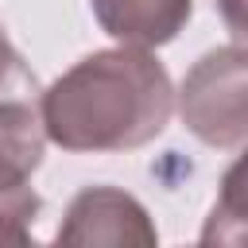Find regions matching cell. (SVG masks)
Instances as JSON below:
<instances>
[{"label":"cell","mask_w":248,"mask_h":248,"mask_svg":"<svg viewBox=\"0 0 248 248\" xmlns=\"http://www.w3.org/2000/svg\"><path fill=\"white\" fill-rule=\"evenodd\" d=\"M174 108L163 62L143 46H112L70 66L43 97L46 140L66 151H128L155 140Z\"/></svg>","instance_id":"cell-1"},{"label":"cell","mask_w":248,"mask_h":248,"mask_svg":"<svg viewBox=\"0 0 248 248\" xmlns=\"http://www.w3.org/2000/svg\"><path fill=\"white\" fill-rule=\"evenodd\" d=\"M178 108L186 128L213 147H240L244 143V50L240 43L221 46L194 62L182 81Z\"/></svg>","instance_id":"cell-2"},{"label":"cell","mask_w":248,"mask_h":248,"mask_svg":"<svg viewBox=\"0 0 248 248\" xmlns=\"http://www.w3.org/2000/svg\"><path fill=\"white\" fill-rule=\"evenodd\" d=\"M62 244H155V229L136 198L112 186H89L70 202Z\"/></svg>","instance_id":"cell-3"},{"label":"cell","mask_w":248,"mask_h":248,"mask_svg":"<svg viewBox=\"0 0 248 248\" xmlns=\"http://www.w3.org/2000/svg\"><path fill=\"white\" fill-rule=\"evenodd\" d=\"M43 120L35 101H0V202L39 198L31 174L43 163Z\"/></svg>","instance_id":"cell-4"},{"label":"cell","mask_w":248,"mask_h":248,"mask_svg":"<svg viewBox=\"0 0 248 248\" xmlns=\"http://www.w3.org/2000/svg\"><path fill=\"white\" fill-rule=\"evenodd\" d=\"M97 23L124 46H163L190 19L194 0H89Z\"/></svg>","instance_id":"cell-5"},{"label":"cell","mask_w":248,"mask_h":248,"mask_svg":"<svg viewBox=\"0 0 248 248\" xmlns=\"http://www.w3.org/2000/svg\"><path fill=\"white\" fill-rule=\"evenodd\" d=\"M35 97H39L35 74L23 66L19 50L4 39V27H0V101H35Z\"/></svg>","instance_id":"cell-6"}]
</instances>
